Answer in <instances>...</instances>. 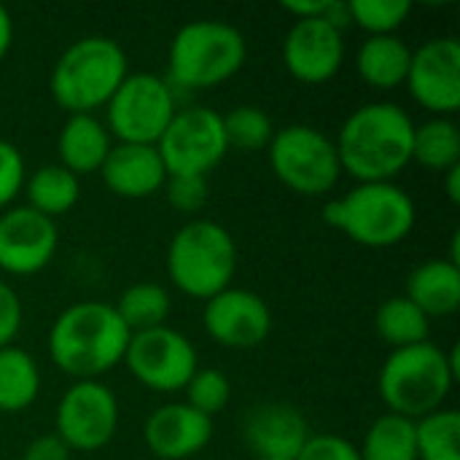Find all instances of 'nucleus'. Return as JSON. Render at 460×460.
Wrapping results in <instances>:
<instances>
[{
  "label": "nucleus",
  "instance_id": "obj_28",
  "mask_svg": "<svg viewBox=\"0 0 460 460\" xmlns=\"http://www.w3.org/2000/svg\"><path fill=\"white\" fill-rule=\"evenodd\" d=\"M361 460H418L415 445V420L399 415H380L358 447Z\"/></svg>",
  "mask_w": 460,
  "mask_h": 460
},
{
  "label": "nucleus",
  "instance_id": "obj_2",
  "mask_svg": "<svg viewBox=\"0 0 460 460\" xmlns=\"http://www.w3.org/2000/svg\"><path fill=\"white\" fill-rule=\"evenodd\" d=\"M129 329L108 302H78L57 315L49 329L54 367L75 380H97L124 361Z\"/></svg>",
  "mask_w": 460,
  "mask_h": 460
},
{
  "label": "nucleus",
  "instance_id": "obj_4",
  "mask_svg": "<svg viewBox=\"0 0 460 460\" xmlns=\"http://www.w3.org/2000/svg\"><path fill=\"white\" fill-rule=\"evenodd\" d=\"M124 49L105 35H86L70 43L49 78L54 102L67 113H94L105 108L116 89L129 75Z\"/></svg>",
  "mask_w": 460,
  "mask_h": 460
},
{
  "label": "nucleus",
  "instance_id": "obj_23",
  "mask_svg": "<svg viewBox=\"0 0 460 460\" xmlns=\"http://www.w3.org/2000/svg\"><path fill=\"white\" fill-rule=\"evenodd\" d=\"M24 194L27 208L54 221L57 216H65L75 208L81 197V178H75L62 164H43L24 181Z\"/></svg>",
  "mask_w": 460,
  "mask_h": 460
},
{
  "label": "nucleus",
  "instance_id": "obj_36",
  "mask_svg": "<svg viewBox=\"0 0 460 460\" xmlns=\"http://www.w3.org/2000/svg\"><path fill=\"white\" fill-rule=\"evenodd\" d=\"M19 329H22V299L5 280H0V348L13 345Z\"/></svg>",
  "mask_w": 460,
  "mask_h": 460
},
{
  "label": "nucleus",
  "instance_id": "obj_30",
  "mask_svg": "<svg viewBox=\"0 0 460 460\" xmlns=\"http://www.w3.org/2000/svg\"><path fill=\"white\" fill-rule=\"evenodd\" d=\"M221 121H224V135H226L229 148L256 154V151L270 148L272 143L275 124L259 105H234L229 113L221 116Z\"/></svg>",
  "mask_w": 460,
  "mask_h": 460
},
{
  "label": "nucleus",
  "instance_id": "obj_17",
  "mask_svg": "<svg viewBox=\"0 0 460 460\" xmlns=\"http://www.w3.org/2000/svg\"><path fill=\"white\" fill-rule=\"evenodd\" d=\"M143 439L151 456L159 460H189L210 445L213 420L191 410L186 402H172L148 415Z\"/></svg>",
  "mask_w": 460,
  "mask_h": 460
},
{
  "label": "nucleus",
  "instance_id": "obj_31",
  "mask_svg": "<svg viewBox=\"0 0 460 460\" xmlns=\"http://www.w3.org/2000/svg\"><path fill=\"white\" fill-rule=\"evenodd\" d=\"M350 24L369 35H396L412 13L410 0H348Z\"/></svg>",
  "mask_w": 460,
  "mask_h": 460
},
{
  "label": "nucleus",
  "instance_id": "obj_1",
  "mask_svg": "<svg viewBox=\"0 0 460 460\" xmlns=\"http://www.w3.org/2000/svg\"><path fill=\"white\" fill-rule=\"evenodd\" d=\"M415 121L396 102H367L340 127L334 140L342 172L358 183L394 181L412 162Z\"/></svg>",
  "mask_w": 460,
  "mask_h": 460
},
{
  "label": "nucleus",
  "instance_id": "obj_39",
  "mask_svg": "<svg viewBox=\"0 0 460 460\" xmlns=\"http://www.w3.org/2000/svg\"><path fill=\"white\" fill-rule=\"evenodd\" d=\"M445 189H447V197L453 205H460V167L445 172Z\"/></svg>",
  "mask_w": 460,
  "mask_h": 460
},
{
  "label": "nucleus",
  "instance_id": "obj_19",
  "mask_svg": "<svg viewBox=\"0 0 460 460\" xmlns=\"http://www.w3.org/2000/svg\"><path fill=\"white\" fill-rule=\"evenodd\" d=\"M100 178L121 199H148L164 189L167 170L156 146L116 143L100 167Z\"/></svg>",
  "mask_w": 460,
  "mask_h": 460
},
{
  "label": "nucleus",
  "instance_id": "obj_11",
  "mask_svg": "<svg viewBox=\"0 0 460 460\" xmlns=\"http://www.w3.org/2000/svg\"><path fill=\"white\" fill-rule=\"evenodd\" d=\"M124 364L143 388L156 394L183 391L191 375L199 369L194 342L186 334L170 329L167 323L132 334L124 353Z\"/></svg>",
  "mask_w": 460,
  "mask_h": 460
},
{
  "label": "nucleus",
  "instance_id": "obj_27",
  "mask_svg": "<svg viewBox=\"0 0 460 460\" xmlns=\"http://www.w3.org/2000/svg\"><path fill=\"white\" fill-rule=\"evenodd\" d=\"M113 310L119 313V318L129 329V334H140V332L159 329L167 323L172 299H170L167 288L159 283H135L119 296Z\"/></svg>",
  "mask_w": 460,
  "mask_h": 460
},
{
  "label": "nucleus",
  "instance_id": "obj_3",
  "mask_svg": "<svg viewBox=\"0 0 460 460\" xmlns=\"http://www.w3.org/2000/svg\"><path fill=\"white\" fill-rule=\"evenodd\" d=\"M458 380V350L445 353L439 345L420 342L412 348L391 350L385 358L377 388L391 415L420 420L447 402Z\"/></svg>",
  "mask_w": 460,
  "mask_h": 460
},
{
  "label": "nucleus",
  "instance_id": "obj_14",
  "mask_svg": "<svg viewBox=\"0 0 460 460\" xmlns=\"http://www.w3.org/2000/svg\"><path fill=\"white\" fill-rule=\"evenodd\" d=\"M205 332L226 350H253L272 332V313L264 296L248 288L229 286L205 302Z\"/></svg>",
  "mask_w": 460,
  "mask_h": 460
},
{
  "label": "nucleus",
  "instance_id": "obj_24",
  "mask_svg": "<svg viewBox=\"0 0 460 460\" xmlns=\"http://www.w3.org/2000/svg\"><path fill=\"white\" fill-rule=\"evenodd\" d=\"M40 394V369L35 358L16 348H0V412L16 415L35 404Z\"/></svg>",
  "mask_w": 460,
  "mask_h": 460
},
{
  "label": "nucleus",
  "instance_id": "obj_10",
  "mask_svg": "<svg viewBox=\"0 0 460 460\" xmlns=\"http://www.w3.org/2000/svg\"><path fill=\"white\" fill-rule=\"evenodd\" d=\"M156 151L167 175L208 178L210 170L229 154L221 113L213 108H178L175 119L164 129Z\"/></svg>",
  "mask_w": 460,
  "mask_h": 460
},
{
  "label": "nucleus",
  "instance_id": "obj_29",
  "mask_svg": "<svg viewBox=\"0 0 460 460\" xmlns=\"http://www.w3.org/2000/svg\"><path fill=\"white\" fill-rule=\"evenodd\" d=\"M418 460H460V415L456 410H437L415 420Z\"/></svg>",
  "mask_w": 460,
  "mask_h": 460
},
{
  "label": "nucleus",
  "instance_id": "obj_20",
  "mask_svg": "<svg viewBox=\"0 0 460 460\" xmlns=\"http://www.w3.org/2000/svg\"><path fill=\"white\" fill-rule=\"evenodd\" d=\"M111 132L94 113H78L67 116V121L59 129L57 151H59V164L70 170L75 178L100 172L108 151L113 148Z\"/></svg>",
  "mask_w": 460,
  "mask_h": 460
},
{
  "label": "nucleus",
  "instance_id": "obj_16",
  "mask_svg": "<svg viewBox=\"0 0 460 460\" xmlns=\"http://www.w3.org/2000/svg\"><path fill=\"white\" fill-rule=\"evenodd\" d=\"M345 62V38L326 19H296L283 40V65L302 84L332 81Z\"/></svg>",
  "mask_w": 460,
  "mask_h": 460
},
{
  "label": "nucleus",
  "instance_id": "obj_12",
  "mask_svg": "<svg viewBox=\"0 0 460 460\" xmlns=\"http://www.w3.org/2000/svg\"><path fill=\"white\" fill-rule=\"evenodd\" d=\"M119 429V402L100 380H75L57 404V437L70 453L102 450Z\"/></svg>",
  "mask_w": 460,
  "mask_h": 460
},
{
  "label": "nucleus",
  "instance_id": "obj_37",
  "mask_svg": "<svg viewBox=\"0 0 460 460\" xmlns=\"http://www.w3.org/2000/svg\"><path fill=\"white\" fill-rule=\"evenodd\" d=\"M22 460H70V447L57 434H43L24 447Z\"/></svg>",
  "mask_w": 460,
  "mask_h": 460
},
{
  "label": "nucleus",
  "instance_id": "obj_8",
  "mask_svg": "<svg viewBox=\"0 0 460 460\" xmlns=\"http://www.w3.org/2000/svg\"><path fill=\"white\" fill-rule=\"evenodd\" d=\"M275 178L302 197L329 194L342 175L334 140L310 124H288L275 129L267 148Z\"/></svg>",
  "mask_w": 460,
  "mask_h": 460
},
{
  "label": "nucleus",
  "instance_id": "obj_13",
  "mask_svg": "<svg viewBox=\"0 0 460 460\" xmlns=\"http://www.w3.org/2000/svg\"><path fill=\"white\" fill-rule=\"evenodd\" d=\"M404 86L412 100L434 116L453 119L460 108V40L431 38L412 51Z\"/></svg>",
  "mask_w": 460,
  "mask_h": 460
},
{
  "label": "nucleus",
  "instance_id": "obj_35",
  "mask_svg": "<svg viewBox=\"0 0 460 460\" xmlns=\"http://www.w3.org/2000/svg\"><path fill=\"white\" fill-rule=\"evenodd\" d=\"M294 460H361V453L353 442L334 434H310L305 447Z\"/></svg>",
  "mask_w": 460,
  "mask_h": 460
},
{
  "label": "nucleus",
  "instance_id": "obj_5",
  "mask_svg": "<svg viewBox=\"0 0 460 460\" xmlns=\"http://www.w3.org/2000/svg\"><path fill=\"white\" fill-rule=\"evenodd\" d=\"M323 221L364 248H394L418 221L412 197L394 181L358 183L345 197L323 205Z\"/></svg>",
  "mask_w": 460,
  "mask_h": 460
},
{
  "label": "nucleus",
  "instance_id": "obj_15",
  "mask_svg": "<svg viewBox=\"0 0 460 460\" xmlns=\"http://www.w3.org/2000/svg\"><path fill=\"white\" fill-rule=\"evenodd\" d=\"M57 224L27 205L0 213V270L13 278L38 275L57 253Z\"/></svg>",
  "mask_w": 460,
  "mask_h": 460
},
{
  "label": "nucleus",
  "instance_id": "obj_26",
  "mask_svg": "<svg viewBox=\"0 0 460 460\" xmlns=\"http://www.w3.org/2000/svg\"><path fill=\"white\" fill-rule=\"evenodd\" d=\"M375 332L377 337L391 348H412L420 342H429L431 334V318H426L404 294L385 299L375 313Z\"/></svg>",
  "mask_w": 460,
  "mask_h": 460
},
{
  "label": "nucleus",
  "instance_id": "obj_7",
  "mask_svg": "<svg viewBox=\"0 0 460 460\" xmlns=\"http://www.w3.org/2000/svg\"><path fill=\"white\" fill-rule=\"evenodd\" d=\"M245 38L237 27L218 19L183 24L167 51L170 81L181 89H213L245 65Z\"/></svg>",
  "mask_w": 460,
  "mask_h": 460
},
{
  "label": "nucleus",
  "instance_id": "obj_25",
  "mask_svg": "<svg viewBox=\"0 0 460 460\" xmlns=\"http://www.w3.org/2000/svg\"><path fill=\"white\" fill-rule=\"evenodd\" d=\"M412 162L439 175L460 167L458 124L447 116H431L429 121L415 124Z\"/></svg>",
  "mask_w": 460,
  "mask_h": 460
},
{
  "label": "nucleus",
  "instance_id": "obj_33",
  "mask_svg": "<svg viewBox=\"0 0 460 460\" xmlns=\"http://www.w3.org/2000/svg\"><path fill=\"white\" fill-rule=\"evenodd\" d=\"M167 202L172 210L194 216L205 208L208 202V178H194V175H167L164 181Z\"/></svg>",
  "mask_w": 460,
  "mask_h": 460
},
{
  "label": "nucleus",
  "instance_id": "obj_40",
  "mask_svg": "<svg viewBox=\"0 0 460 460\" xmlns=\"http://www.w3.org/2000/svg\"><path fill=\"white\" fill-rule=\"evenodd\" d=\"M261 460H294V458H261Z\"/></svg>",
  "mask_w": 460,
  "mask_h": 460
},
{
  "label": "nucleus",
  "instance_id": "obj_6",
  "mask_svg": "<svg viewBox=\"0 0 460 460\" xmlns=\"http://www.w3.org/2000/svg\"><path fill=\"white\" fill-rule=\"evenodd\" d=\"M237 272V245L229 229L194 218L183 224L167 248V275L172 286L199 302L226 291Z\"/></svg>",
  "mask_w": 460,
  "mask_h": 460
},
{
  "label": "nucleus",
  "instance_id": "obj_38",
  "mask_svg": "<svg viewBox=\"0 0 460 460\" xmlns=\"http://www.w3.org/2000/svg\"><path fill=\"white\" fill-rule=\"evenodd\" d=\"M11 43H13V22H11L8 8H5V5H0V59L8 54Z\"/></svg>",
  "mask_w": 460,
  "mask_h": 460
},
{
  "label": "nucleus",
  "instance_id": "obj_32",
  "mask_svg": "<svg viewBox=\"0 0 460 460\" xmlns=\"http://www.w3.org/2000/svg\"><path fill=\"white\" fill-rule=\"evenodd\" d=\"M186 404L197 412H202L205 418H216L232 399V385L229 377L213 367H202L191 375V380L186 383Z\"/></svg>",
  "mask_w": 460,
  "mask_h": 460
},
{
  "label": "nucleus",
  "instance_id": "obj_34",
  "mask_svg": "<svg viewBox=\"0 0 460 460\" xmlns=\"http://www.w3.org/2000/svg\"><path fill=\"white\" fill-rule=\"evenodd\" d=\"M24 159L22 151L0 137V213L8 210V205L24 191Z\"/></svg>",
  "mask_w": 460,
  "mask_h": 460
},
{
  "label": "nucleus",
  "instance_id": "obj_22",
  "mask_svg": "<svg viewBox=\"0 0 460 460\" xmlns=\"http://www.w3.org/2000/svg\"><path fill=\"white\" fill-rule=\"evenodd\" d=\"M412 49L399 35H369L356 54L361 81L377 92H391L407 81Z\"/></svg>",
  "mask_w": 460,
  "mask_h": 460
},
{
  "label": "nucleus",
  "instance_id": "obj_21",
  "mask_svg": "<svg viewBox=\"0 0 460 460\" xmlns=\"http://www.w3.org/2000/svg\"><path fill=\"white\" fill-rule=\"evenodd\" d=\"M426 318H447L460 310V264L431 259L415 267L404 294Z\"/></svg>",
  "mask_w": 460,
  "mask_h": 460
},
{
  "label": "nucleus",
  "instance_id": "obj_18",
  "mask_svg": "<svg viewBox=\"0 0 460 460\" xmlns=\"http://www.w3.org/2000/svg\"><path fill=\"white\" fill-rule=\"evenodd\" d=\"M243 439L259 460L296 458L310 439V426L296 407L286 402H270L248 412L243 423Z\"/></svg>",
  "mask_w": 460,
  "mask_h": 460
},
{
  "label": "nucleus",
  "instance_id": "obj_9",
  "mask_svg": "<svg viewBox=\"0 0 460 460\" xmlns=\"http://www.w3.org/2000/svg\"><path fill=\"white\" fill-rule=\"evenodd\" d=\"M178 113L172 86L154 73H132L105 105V129L119 143L156 146Z\"/></svg>",
  "mask_w": 460,
  "mask_h": 460
}]
</instances>
